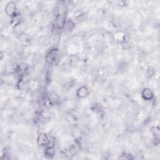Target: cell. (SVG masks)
<instances>
[{
  "label": "cell",
  "instance_id": "9",
  "mask_svg": "<svg viewBox=\"0 0 160 160\" xmlns=\"http://www.w3.org/2000/svg\"><path fill=\"white\" fill-rule=\"evenodd\" d=\"M114 36H115V39L117 41H120V42H124L126 36L123 31L117 32V33L114 35Z\"/></svg>",
  "mask_w": 160,
  "mask_h": 160
},
{
  "label": "cell",
  "instance_id": "6",
  "mask_svg": "<svg viewBox=\"0 0 160 160\" xmlns=\"http://www.w3.org/2000/svg\"><path fill=\"white\" fill-rule=\"evenodd\" d=\"M56 151L55 148L53 146L48 145L45 148V150L44 151V155L47 159H51L55 156Z\"/></svg>",
  "mask_w": 160,
  "mask_h": 160
},
{
  "label": "cell",
  "instance_id": "3",
  "mask_svg": "<svg viewBox=\"0 0 160 160\" xmlns=\"http://www.w3.org/2000/svg\"><path fill=\"white\" fill-rule=\"evenodd\" d=\"M59 55L58 49L56 48H53L48 51L46 56V61L49 64L55 63L58 59Z\"/></svg>",
  "mask_w": 160,
  "mask_h": 160
},
{
  "label": "cell",
  "instance_id": "8",
  "mask_svg": "<svg viewBox=\"0 0 160 160\" xmlns=\"http://www.w3.org/2000/svg\"><path fill=\"white\" fill-rule=\"evenodd\" d=\"M21 16L19 14L17 13L16 15H15L12 18V22H11L12 26L13 27H16L21 23Z\"/></svg>",
  "mask_w": 160,
  "mask_h": 160
},
{
  "label": "cell",
  "instance_id": "12",
  "mask_svg": "<svg viewBox=\"0 0 160 160\" xmlns=\"http://www.w3.org/2000/svg\"><path fill=\"white\" fill-rule=\"evenodd\" d=\"M155 73H156V70L154 68H153V67L149 68L147 70V71H146V74H147V76L149 78H151L153 76H154V74Z\"/></svg>",
  "mask_w": 160,
  "mask_h": 160
},
{
  "label": "cell",
  "instance_id": "1",
  "mask_svg": "<svg viewBox=\"0 0 160 160\" xmlns=\"http://www.w3.org/2000/svg\"><path fill=\"white\" fill-rule=\"evenodd\" d=\"M37 144L39 146L46 148L49 145L50 140L48 135L45 133H40L37 136Z\"/></svg>",
  "mask_w": 160,
  "mask_h": 160
},
{
  "label": "cell",
  "instance_id": "11",
  "mask_svg": "<svg viewBox=\"0 0 160 160\" xmlns=\"http://www.w3.org/2000/svg\"><path fill=\"white\" fill-rule=\"evenodd\" d=\"M134 158L130 153H123L121 156L119 157L120 159H133Z\"/></svg>",
  "mask_w": 160,
  "mask_h": 160
},
{
  "label": "cell",
  "instance_id": "10",
  "mask_svg": "<svg viewBox=\"0 0 160 160\" xmlns=\"http://www.w3.org/2000/svg\"><path fill=\"white\" fill-rule=\"evenodd\" d=\"M49 100L52 103H56L59 100V97L55 93H51L49 96Z\"/></svg>",
  "mask_w": 160,
  "mask_h": 160
},
{
  "label": "cell",
  "instance_id": "7",
  "mask_svg": "<svg viewBox=\"0 0 160 160\" xmlns=\"http://www.w3.org/2000/svg\"><path fill=\"white\" fill-rule=\"evenodd\" d=\"M151 133L155 141H159L160 139V129L158 126H153L151 128Z\"/></svg>",
  "mask_w": 160,
  "mask_h": 160
},
{
  "label": "cell",
  "instance_id": "2",
  "mask_svg": "<svg viewBox=\"0 0 160 160\" xmlns=\"http://www.w3.org/2000/svg\"><path fill=\"white\" fill-rule=\"evenodd\" d=\"M5 12L6 15L12 18L17 14V6L14 2H9L7 3L5 6Z\"/></svg>",
  "mask_w": 160,
  "mask_h": 160
},
{
  "label": "cell",
  "instance_id": "5",
  "mask_svg": "<svg viewBox=\"0 0 160 160\" xmlns=\"http://www.w3.org/2000/svg\"><path fill=\"white\" fill-rule=\"evenodd\" d=\"M90 93V92L88 87L85 86H82L78 88V90H77L76 94L77 97H78L79 98H84L88 97Z\"/></svg>",
  "mask_w": 160,
  "mask_h": 160
},
{
  "label": "cell",
  "instance_id": "13",
  "mask_svg": "<svg viewBox=\"0 0 160 160\" xmlns=\"http://www.w3.org/2000/svg\"><path fill=\"white\" fill-rule=\"evenodd\" d=\"M74 24L73 23V21L71 20H69L66 21L65 28H66L67 30H71L74 28Z\"/></svg>",
  "mask_w": 160,
  "mask_h": 160
},
{
  "label": "cell",
  "instance_id": "4",
  "mask_svg": "<svg viewBox=\"0 0 160 160\" xmlns=\"http://www.w3.org/2000/svg\"><path fill=\"white\" fill-rule=\"evenodd\" d=\"M141 95L142 98L146 101H151L155 97L153 90L150 88H144L141 92Z\"/></svg>",
  "mask_w": 160,
  "mask_h": 160
}]
</instances>
